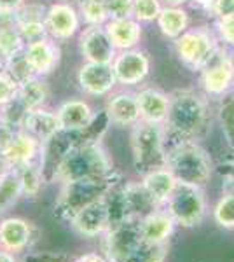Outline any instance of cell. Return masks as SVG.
I'll return each instance as SVG.
<instances>
[{
  "mask_svg": "<svg viewBox=\"0 0 234 262\" xmlns=\"http://www.w3.org/2000/svg\"><path fill=\"white\" fill-rule=\"evenodd\" d=\"M206 119L208 105L203 96L189 90L175 91L169 96V111L164 122L168 129L164 131L172 137V143L194 140L205 128Z\"/></svg>",
  "mask_w": 234,
  "mask_h": 262,
  "instance_id": "6da1fadb",
  "label": "cell"
},
{
  "mask_svg": "<svg viewBox=\"0 0 234 262\" xmlns=\"http://www.w3.org/2000/svg\"><path fill=\"white\" fill-rule=\"evenodd\" d=\"M166 168L178 184L205 187L214 175L210 154L194 140L177 142L166 147Z\"/></svg>",
  "mask_w": 234,
  "mask_h": 262,
  "instance_id": "7a4b0ae2",
  "label": "cell"
},
{
  "mask_svg": "<svg viewBox=\"0 0 234 262\" xmlns=\"http://www.w3.org/2000/svg\"><path fill=\"white\" fill-rule=\"evenodd\" d=\"M112 170V161L100 142L80 143V145L72 147L63 156L56 168L54 180L65 184V182L82 179H95V177L109 175Z\"/></svg>",
  "mask_w": 234,
  "mask_h": 262,
  "instance_id": "3957f363",
  "label": "cell"
},
{
  "mask_svg": "<svg viewBox=\"0 0 234 262\" xmlns=\"http://www.w3.org/2000/svg\"><path fill=\"white\" fill-rule=\"evenodd\" d=\"M121 179V175L116 171H110L109 175L95 177V179H82L74 182H65L59 191V196L54 205V213L63 221H72L75 213L80 208H84L89 203L103 198V194L109 191L114 182Z\"/></svg>",
  "mask_w": 234,
  "mask_h": 262,
  "instance_id": "277c9868",
  "label": "cell"
},
{
  "mask_svg": "<svg viewBox=\"0 0 234 262\" xmlns=\"http://www.w3.org/2000/svg\"><path fill=\"white\" fill-rule=\"evenodd\" d=\"M133 163L138 173H145L166 166V131L163 124L140 119L131 131Z\"/></svg>",
  "mask_w": 234,
  "mask_h": 262,
  "instance_id": "5b68a950",
  "label": "cell"
},
{
  "mask_svg": "<svg viewBox=\"0 0 234 262\" xmlns=\"http://www.w3.org/2000/svg\"><path fill=\"white\" fill-rule=\"evenodd\" d=\"M166 212L172 215L177 226L196 227L206 215V200L203 187L177 184L175 191L166 201Z\"/></svg>",
  "mask_w": 234,
  "mask_h": 262,
  "instance_id": "8992f818",
  "label": "cell"
},
{
  "mask_svg": "<svg viewBox=\"0 0 234 262\" xmlns=\"http://www.w3.org/2000/svg\"><path fill=\"white\" fill-rule=\"evenodd\" d=\"M175 49L180 61L190 70H201L219 49L214 33L206 28H193L175 39Z\"/></svg>",
  "mask_w": 234,
  "mask_h": 262,
  "instance_id": "52a82bcc",
  "label": "cell"
},
{
  "mask_svg": "<svg viewBox=\"0 0 234 262\" xmlns=\"http://www.w3.org/2000/svg\"><path fill=\"white\" fill-rule=\"evenodd\" d=\"M199 72L203 91L208 96H222L234 86V56L219 48Z\"/></svg>",
  "mask_w": 234,
  "mask_h": 262,
  "instance_id": "ba28073f",
  "label": "cell"
},
{
  "mask_svg": "<svg viewBox=\"0 0 234 262\" xmlns=\"http://www.w3.org/2000/svg\"><path fill=\"white\" fill-rule=\"evenodd\" d=\"M142 242L138 221L119 224L103 234V257L109 262H122Z\"/></svg>",
  "mask_w": 234,
  "mask_h": 262,
  "instance_id": "9c48e42d",
  "label": "cell"
},
{
  "mask_svg": "<svg viewBox=\"0 0 234 262\" xmlns=\"http://www.w3.org/2000/svg\"><path fill=\"white\" fill-rule=\"evenodd\" d=\"M42 143L32 138L23 129H16L0 150V163L7 168H23L40 158Z\"/></svg>",
  "mask_w": 234,
  "mask_h": 262,
  "instance_id": "30bf717a",
  "label": "cell"
},
{
  "mask_svg": "<svg viewBox=\"0 0 234 262\" xmlns=\"http://www.w3.org/2000/svg\"><path fill=\"white\" fill-rule=\"evenodd\" d=\"M79 48L84 60L91 63H112L117 51L103 25H88V28H84V32L80 33Z\"/></svg>",
  "mask_w": 234,
  "mask_h": 262,
  "instance_id": "8fae6325",
  "label": "cell"
},
{
  "mask_svg": "<svg viewBox=\"0 0 234 262\" xmlns=\"http://www.w3.org/2000/svg\"><path fill=\"white\" fill-rule=\"evenodd\" d=\"M112 69L116 74V81L124 86H135L147 77L151 61L143 51L124 49L112 60Z\"/></svg>",
  "mask_w": 234,
  "mask_h": 262,
  "instance_id": "7c38bea8",
  "label": "cell"
},
{
  "mask_svg": "<svg viewBox=\"0 0 234 262\" xmlns=\"http://www.w3.org/2000/svg\"><path fill=\"white\" fill-rule=\"evenodd\" d=\"M70 226L74 227L75 232L84 238H98L103 236L109 231V212L105 206L103 198L89 203L84 208H80L77 213L72 217Z\"/></svg>",
  "mask_w": 234,
  "mask_h": 262,
  "instance_id": "4fadbf2b",
  "label": "cell"
},
{
  "mask_svg": "<svg viewBox=\"0 0 234 262\" xmlns=\"http://www.w3.org/2000/svg\"><path fill=\"white\" fill-rule=\"evenodd\" d=\"M77 81L80 90L91 96H103L116 86V74L112 63H91L86 61L79 69Z\"/></svg>",
  "mask_w": 234,
  "mask_h": 262,
  "instance_id": "5bb4252c",
  "label": "cell"
},
{
  "mask_svg": "<svg viewBox=\"0 0 234 262\" xmlns=\"http://www.w3.org/2000/svg\"><path fill=\"white\" fill-rule=\"evenodd\" d=\"M33 242V227L21 217H6L0 221V248L16 255L27 252Z\"/></svg>",
  "mask_w": 234,
  "mask_h": 262,
  "instance_id": "9a60e30c",
  "label": "cell"
},
{
  "mask_svg": "<svg viewBox=\"0 0 234 262\" xmlns=\"http://www.w3.org/2000/svg\"><path fill=\"white\" fill-rule=\"evenodd\" d=\"M25 56L32 67L33 74L37 77L51 74L59 65V58H61V49L51 37H44V39L37 42H30L25 46Z\"/></svg>",
  "mask_w": 234,
  "mask_h": 262,
  "instance_id": "2e32d148",
  "label": "cell"
},
{
  "mask_svg": "<svg viewBox=\"0 0 234 262\" xmlns=\"http://www.w3.org/2000/svg\"><path fill=\"white\" fill-rule=\"evenodd\" d=\"M46 28L51 39L67 40L79 30V12L70 4H53L46 11Z\"/></svg>",
  "mask_w": 234,
  "mask_h": 262,
  "instance_id": "e0dca14e",
  "label": "cell"
},
{
  "mask_svg": "<svg viewBox=\"0 0 234 262\" xmlns=\"http://www.w3.org/2000/svg\"><path fill=\"white\" fill-rule=\"evenodd\" d=\"M19 129H23L25 133H28L30 137L44 145L59 131L56 112L44 111L42 107L35 108V111H28L21 119Z\"/></svg>",
  "mask_w": 234,
  "mask_h": 262,
  "instance_id": "ac0fdd59",
  "label": "cell"
},
{
  "mask_svg": "<svg viewBox=\"0 0 234 262\" xmlns=\"http://www.w3.org/2000/svg\"><path fill=\"white\" fill-rule=\"evenodd\" d=\"M175 221L172 219L166 210H154L148 215L138 221V229L142 234V239L151 245H166L169 236L175 229Z\"/></svg>",
  "mask_w": 234,
  "mask_h": 262,
  "instance_id": "d6986e66",
  "label": "cell"
},
{
  "mask_svg": "<svg viewBox=\"0 0 234 262\" xmlns=\"http://www.w3.org/2000/svg\"><path fill=\"white\" fill-rule=\"evenodd\" d=\"M105 116L109 122L117 126H133L140 121V108L137 95L133 93H117L107 101Z\"/></svg>",
  "mask_w": 234,
  "mask_h": 262,
  "instance_id": "ffe728a7",
  "label": "cell"
},
{
  "mask_svg": "<svg viewBox=\"0 0 234 262\" xmlns=\"http://www.w3.org/2000/svg\"><path fill=\"white\" fill-rule=\"evenodd\" d=\"M137 101L140 108V119L152 122V124H164L169 111L168 95H164L163 91L147 88V90L137 93Z\"/></svg>",
  "mask_w": 234,
  "mask_h": 262,
  "instance_id": "44dd1931",
  "label": "cell"
},
{
  "mask_svg": "<svg viewBox=\"0 0 234 262\" xmlns=\"http://www.w3.org/2000/svg\"><path fill=\"white\" fill-rule=\"evenodd\" d=\"M59 129L63 131H80L86 129L95 121V112L89 103L82 100H69L56 112Z\"/></svg>",
  "mask_w": 234,
  "mask_h": 262,
  "instance_id": "7402d4cb",
  "label": "cell"
},
{
  "mask_svg": "<svg viewBox=\"0 0 234 262\" xmlns=\"http://www.w3.org/2000/svg\"><path fill=\"white\" fill-rule=\"evenodd\" d=\"M103 27L109 33L110 40H112L114 48L119 51L133 49L142 39V27L133 16L109 19Z\"/></svg>",
  "mask_w": 234,
  "mask_h": 262,
  "instance_id": "603a6c76",
  "label": "cell"
},
{
  "mask_svg": "<svg viewBox=\"0 0 234 262\" xmlns=\"http://www.w3.org/2000/svg\"><path fill=\"white\" fill-rule=\"evenodd\" d=\"M124 200L127 206V213H130L131 221H142L145 215L154 212L157 208V203L154 198L147 192L142 182H124Z\"/></svg>",
  "mask_w": 234,
  "mask_h": 262,
  "instance_id": "cb8c5ba5",
  "label": "cell"
},
{
  "mask_svg": "<svg viewBox=\"0 0 234 262\" xmlns=\"http://www.w3.org/2000/svg\"><path fill=\"white\" fill-rule=\"evenodd\" d=\"M142 184L147 189V192L154 198L157 205H164L168 201V198L172 196V192L175 191L178 182L173 177V173L164 166L145 173L142 179Z\"/></svg>",
  "mask_w": 234,
  "mask_h": 262,
  "instance_id": "d4e9b609",
  "label": "cell"
},
{
  "mask_svg": "<svg viewBox=\"0 0 234 262\" xmlns=\"http://www.w3.org/2000/svg\"><path fill=\"white\" fill-rule=\"evenodd\" d=\"M21 196L23 192H21L19 168L4 166V170L0 171V213L9 212Z\"/></svg>",
  "mask_w": 234,
  "mask_h": 262,
  "instance_id": "484cf974",
  "label": "cell"
},
{
  "mask_svg": "<svg viewBox=\"0 0 234 262\" xmlns=\"http://www.w3.org/2000/svg\"><path fill=\"white\" fill-rule=\"evenodd\" d=\"M156 21L159 25L161 33L173 40L177 37H180L187 30V27H189V16H187V12L182 7H172V6L163 7L159 18Z\"/></svg>",
  "mask_w": 234,
  "mask_h": 262,
  "instance_id": "4316f807",
  "label": "cell"
},
{
  "mask_svg": "<svg viewBox=\"0 0 234 262\" xmlns=\"http://www.w3.org/2000/svg\"><path fill=\"white\" fill-rule=\"evenodd\" d=\"M48 96H49V91H48L46 82L40 81V77H33V79H30V81H27L25 84H21L16 100H18L21 107L28 112V111L40 108L42 105L46 103Z\"/></svg>",
  "mask_w": 234,
  "mask_h": 262,
  "instance_id": "83f0119b",
  "label": "cell"
},
{
  "mask_svg": "<svg viewBox=\"0 0 234 262\" xmlns=\"http://www.w3.org/2000/svg\"><path fill=\"white\" fill-rule=\"evenodd\" d=\"M19 179H21V192H23V196L35 200L46 182L39 164L30 163L27 166L19 168Z\"/></svg>",
  "mask_w": 234,
  "mask_h": 262,
  "instance_id": "f1b7e54d",
  "label": "cell"
},
{
  "mask_svg": "<svg viewBox=\"0 0 234 262\" xmlns=\"http://www.w3.org/2000/svg\"><path fill=\"white\" fill-rule=\"evenodd\" d=\"M79 14L88 25H96V27H101L110 19L107 0H80Z\"/></svg>",
  "mask_w": 234,
  "mask_h": 262,
  "instance_id": "f546056e",
  "label": "cell"
},
{
  "mask_svg": "<svg viewBox=\"0 0 234 262\" xmlns=\"http://www.w3.org/2000/svg\"><path fill=\"white\" fill-rule=\"evenodd\" d=\"M4 70H6L7 74H9L11 77L18 82V86L30 81V79L37 77V75L33 74L32 67H30L27 56H25V51H21V53L14 54V56L7 58V60L4 61Z\"/></svg>",
  "mask_w": 234,
  "mask_h": 262,
  "instance_id": "4dcf8cb0",
  "label": "cell"
},
{
  "mask_svg": "<svg viewBox=\"0 0 234 262\" xmlns=\"http://www.w3.org/2000/svg\"><path fill=\"white\" fill-rule=\"evenodd\" d=\"M168 255V245H151L142 242L122 262H164Z\"/></svg>",
  "mask_w": 234,
  "mask_h": 262,
  "instance_id": "1f68e13d",
  "label": "cell"
},
{
  "mask_svg": "<svg viewBox=\"0 0 234 262\" xmlns=\"http://www.w3.org/2000/svg\"><path fill=\"white\" fill-rule=\"evenodd\" d=\"M25 40L21 37V33L18 32V28L14 27H7L0 30V56L4 58V61L7 58L14 56V54L25 51Z\"/></svg>",
  "mask_w": 234,
  "mask_h": 262,
  "instance_id": "d6a6232c",
  "label": "cell"
},
{
  "mask_svg": "<svg viewBox=\"0 0 234 262\" xmlns=\"http://www.w3.org/2000/svg\"><path fill=\"white\" fill-rule=\"evenodd\" d=\"M214 221L224 229H234V191H227L217 201Z\"/></svg>",
  "mask_w": 234,
  "mask_h": 262,
  "instance_id": "836d02e7",
  "label": "cell"
},
{
  "mask_svg": "<svg viewBox=\"0 0 234 262\" xmlns=\"http://www.w3.org/2000/svg\"><path fill=\"white\" fill-rule=\"evenodd\" d=\"M161 0H133V18L138 23H151L161 14Z\"/></svg>",
  "mask_w": 234,
  "mask_h": 262,
  "instance_id": "e575fe53",
  "label": "cell"
},
{
  "mask_svg": "<svg viewBox=\"0 0 234 262\" xmlns=\"http://www.w3.org/2000/svg\"><path fill=\"white\" fill-rule=\"evenodd\" d=\"M18 32L23 37L25 44H30V42H37L44 37H48V28H46V21L39 19V21H27V23H19L16 25Z\"/></svg>",
  "mask_w": 234,
  "mask_h": 262,
  "instance_id": "d590c367",
  "label": "cell"
},
{
  "mask_svg": "<svg viewBox=\"0 0 234 262\" xmlns=\"http://www.w3.org/2000/svg\"><path fill=\"white\" fill-rule=\"evenodd\" d=\"M18 90V82L6 70H0V108L6 107L7 103H11L12 100H16Z\"/></svg>",
  "mask_w": 234,
  "mask_h": 262,
  "instance_id": "8d00e7d4",
  "label": "cell"
},
{
  "mask_svg": "<svg viewBox=\"0 0 234 262\" xmlns=\"http://www.w3.org/2000/svg\"><path fill=\"white\" fill-rule=\"evenodd\" d=\"M109 18H130L133 14V0H107Z\"/></svg>",
  "mask_w": 234,
  "mask_h": 262,
  "instance_id": "74e56055",
  "label": "cell"
},
{
  "mask_svg": "<svg viewBox=\"0 0 234 262\" xmlns=\"http://www.w3.org/2000/svg\"><path fill=\"white\" fill-rule=\"evenodd\" d=\"M217 30H219L220 39H222L225 44L234 48V16L217 19Z\"/></svg>",
  "mask_w": 234,
  "mask_h": 262,
  "instance_id": "f35d334b",
  "label": "cell"
},
{
  "mask_svg": "<svg viewBox=\"0 0 234 262\" xmlns=\"http://www.w3.org/2000/svg\"><path fill=\"white\" fill-rule=\"evenodd\" d=\"M210 14H214L217 19L234 16V0H214L210 7Z\"/></svg>",
  "mask_w": 234,
  "mask_h": 262,
  "instance_id": "ab89813d",
  "label": "cell"
},
{
  "mask_svg": "<svg viewBox=\"0 0 234 262\" xmlns=\"http://www.w3.org/2000/svg\"><path fill=\"white\" fill-rule=\"evenodd\" d=\"M74 262H109V260L105 259V257L101 255V253L88 252V253H82V255H79Z\"/></svg>",
  "mask_w": 234,
  "mask_h": 262,
  "instance_id": "60d3db41",
  "label": "cell"
},
{
  "mask_svg": "<svg viewBox=\"0 0 234 262\" xmlns=\"http://www.w3.org/2000/svg\"><path fill=\"white\" fill-rule=\"evenodd\" d=\"M25 4V0H0V11H16Z\"/></svg>",
  "mask_w": 234,
  "mask_h": 262,
  "instance_id": "b9f144b4",
  "label": "cell"
},
{
  "mask_svg": "<svg viewBox=\"0 0 234 262\" xmlns=\"http://www.w3.org/2000/svg\"><path fill=\"white\" fill-rule=\"evenodd\" d=\"M25 262H61V259L54 255H48V253H40V255H32Z\"/></svg>",
  "mask_w": 234,
  "mask_h": 262,
  "instance_id": "7bdbcfd3",
  "label": "cell"
},
{
  "mask_svg": "<svg viewBox=\"0 0 234 262\" xmlns=\"http://www.w3.org/2000/svg\"><path fill=\"white\" fill-rule=\"evenodd\" d=\"M0 262H19V259H18V255H16V253L0 248Z\"/></svg>",
  "mask_w": 234,
  "mask_h": 262,
  "instance_id": "ee69618b",
  "label": "cell"
},
{
  "mask_svg": "<svg viewBox=\"0 0 234 262\" xmlns=\"http://www.w3.org/2000/svg\"><path fill=\"white\" fill-rule=\"evenodd\" d=\"M193 2V6L194 7H199V9H203V11H210V7H211V4H214V0H190Z\"/></svg>",
  "mask_w": 234,
  "mask_h": 262,
  "instance_id": "f6af8a7d",
  "label": "cell"
},
{
  "mask_svg": "<svg viewBox=\"0 0 234 262\" xmlns=\"http://www.w3.org/2000/svg\"><path fill=\"white\" fill-rule=\"evenodd\" d=\"M161 2H164L166 6H172V7H180L187 0H161Z\"/></svg>",
  "mask_w": 234,
  "mask_h": 262,
  "instance_id": "bcb514c9",
  "label": "cell"
},
{
  "mask_svg": "<svg viewBox=\"0 0 234 262\" xmlns=\"http://www.w3.org/2000/svg\"><path fill=\"white\" fill-rule=\"evenodd\" d=\"M227 179L231 182V184H229V191H234V164L231 166V171L227 173Z\"/></svg>",
  "mask_w": 234,
  "mask_h": 262,
  "instance_id": "7dc6e473",
  "label": "cell"
},
{
  "mask_svg": "<svg viewBox=\"0 0 234 262\" xmlns=\"http://www.w3.org/2000/svg\"><path fill=\"white\" fill-rule=\"evenodd\" d=\"M0 70H4V58L0 56Z\"/></svg>",
  "mask_w": 234,
  "mask_h": 262,
  "instance_id": "c3c4849f",
  "label": "cell"
},
{
  "mask_svg": "<svg viewBox=\"0 0 234 262\" xmlns=\"http://www.w3.org/2000/svg\"><path fill=\"white\" fill-rule=\"evenodd\" d=\"M232 164H234V142H232Z\"/></svg>",
  "mask_w": 234,
  "mask_h": 262,
  "instance_id": "681fc988",
  "label": "cell"
},
{
  "mask_svg": "<svg viewBox=\"0 0 234 262\" xmlns=\"http://www.w3.org/2000/svg\"><path fill=\"white\" fill-rule=\"evenodd\" d=\"M2 170H4V164H2V163H0V171H2Z\"/></svg>",
  "mask_w": 234,
  "mask_h": 262,
  "instance_id": "f907efd6",
  "label": "cell"
}]
</instances>
